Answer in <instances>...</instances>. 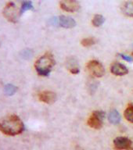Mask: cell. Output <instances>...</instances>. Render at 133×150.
Wrapping results in <instances>:
<instances>
[{"label": "cell", "instance_id": "obj_1", "mask_svg": "<svg viewBox=\"0 0 133 150\" xmlns=\"http://www.w3.org/2000/svg\"><path fill=\"white\" fill-rule=\"evenodd\" d=\"M24 131V124L16 114L8 116L0 121V131L6 135L16 136Z\"/></svg>", "mask_w": 133, "mask_h": 150}, {"label": "cell", "instance_id": "obj_2", "mask_svg": "<svg viewBox=\"0 0 133 150\" xmlns=\"http://www.w3.org/2000/svg\"><path fill=\"white\" fill-rule=\"evenodd\" d=\"M55 63V59L53 55L50 53H46L36 60L35 63V68L38 74L42 77H46L50 74L52 68L53 67Z\"/></svg>", "mask_w": 133, "mask_h": 150}, {"label": "cell", "instance_id": "obj_3", "mask_svg": "<svg viewBox=\"0 0 133 150\" xmlns=\"http://www.w3.org/2000/svg\"><path fill=\"white\" fill-rule=\"evenodd\" d=\"M3 15L9 22L16 23L21 14L20 9L16 8L14 2H9L3 9Z\"/></svg>", "mask_w": 133, "mask_h": 150}, {"label": "cell", "instance_id": "obj_4", "mask_svg": "<svg viewBox=\"0 0 133 150\" xmlns=\"http://www.w3.org/2000/svg\"><path fill=\"white\" fill-rule=\"evenodd\" d=\"M105 117V112L103 111H94L88 119V125L94 129H100L103 126V119Z\"/></svg>", "mask_w": 133, "mask_h": 150}, {"label": "cell", "instance_id": "obj_5", "mask_svg": "<svg viewBox=\"0 0 133 150\" xmlns=\"http://www.w3.org/2000/svg\"><path fill=\"white\" fill-rule=\"evenodd\" d=\"M87 69L92 76L96 77H103L105 74V69L103 64L97 60L89 61L87 64Z\"/></svg>", "mask_w": 133, "mask_h": 150}, {"label": "cell", "instance_id": "obj_6", "mask_svg": "<svg viewBox=\"0 0 133 150\" xmlns=\"http://www.w3.org/2000/svg\"><path fill=\"white\" fill-rule=\"evenodd\" d=\"M114 145L117 150H133L132 142L127 137H117L114 140Z\"/></svg>", "mask_w": 133, "mask_h": 150}, {"label": "cell", "instance_id": "obj_7", "mask_svg": "<svg viewBox=\"0 0 133 150\" xmlns=\"http://www.w3.org/2000/svg\"><path fill=\"white\" fill-rule=\"evenodd\" d=\"M60 5L63 10L70 13L77 12L80 9V4L77 0H61Z\"/></svg>", "mask_w": 133, "mask_h": 150}, {"label": "cell", "instance_id": "obj_8", "mask_svg": "<svg viewBox=\"0 0 133 150\" xmlns=\"http://www.w3.org/2000/svg\"><path fill=\"white\" fill-rule=\"evenodd\" d=\"M38 98L42 103H46V104H53L56 102V95L55 92L50 91H45L40 92L38 95Z\"/></svg>", "mask_w": 133, "mask_h": 150}, {"label": "cell", "instance_id": "obj_9", "mask_svg": "<svg viewBox=\"0 0 133 150\" xmlns=\"http://www.w3.org/2000/svg\"><path fill=\"white\" fill-rule=\"evenodd\" d=\"M110 72L116 76H124L129 73V70L122 63H115L110 67Z\"/></svg>", "mask_w": 133, "mask_h": 150}, {"label": "cell", "instance_id": "obj_10", "mask_svg": "<svg viewBox=\"0 0 133 150\" xmlns=\"http://www.w3.org/2000/svg\"><path fill=\"white\" fill-rule=\"evenodd\" d=\"M58 22L60 26L64 28H72L76 25L75 20L68 16H60L58 18Z\"/></svg>", "mask_w": 133, "mask_h": 150}, {"label": "cell", "instance_id": "obj_11", "mask_svg": "<svg viewBox=\"0 0 133 150\" xmlns=\"http://www.w3.org/2000/svg\"><path fill=\"white\" fill-rule=\"evenodd\" d=\"M108 120H109L110 123H111L112 124H119L121 121V116H120L118 111L116 110H111L108 115Z\"/></svg>", "mask_w": 133, "mask_h": 150}, {"label": "cell", "instance_id": "obj_12", "mask_svg": "<svg viewBox=\"0 0 133 150\" xmlns=\"http://www.w3.org/2000/svg\"><path fill=\"white\" fill-rule=\"evenodd\" d=\"M122 12L124 15L130 17H133V1L126 2L122 7Z\"/></svg>", "mask_w": 133, "mask_h": 150}, {"label": "cell", "instance_id": "obj_13", "mask_svg": "<svg viewBox=\"0 0 133 150\" xmlns=\"http://www.w3.org/2000/svg\"><path fill=\"white\" fill-rule=\"evenodd\" d=\"M33 9V4L32 2L29 1V0H24L22 4H21V9H20V11H21V14H23V13H25L26 11H28V10H31Z\"/></svg>", "mask_w": 133, "mask_h": 150}, {"label": "cell", "instance_id": "obj_14", "mask_svg": "<svg viewBox=\"0 0 133 150\" xmlns=\"http://www.w3.org/2000/svg\"><path fill=\"white\" fill-rule=\"evenodd\" d=\"M124 116L125 119L133 124V105H129L124 110Z\"/></svg>", "mask_w": 133, "mask_h": 150}, {"label": "cell", "instance_id": "obj_15", "mask_svg": "<svg viewBox=\"0 0 133 150\" xmlns=\"http://www.w3.org/2000/svg\"><path fill=\"white\" fill-rule=\"evenodd\" d=\"M104 21H105V19H104V17H103L102 15L96 14V16L93 17V19H92V25H93L94 27L98 28V27H100V26L104 23Z\"/></svg>", "mask_w": 133, "mask_h": 150}, {"label": "cell", "instance_id": "obj_16", "mask_svg": "<svg viewBox=\"0 0 133 150\" xmlns=\"http://www.w3.org/2000/svg\"><path fill=\"white\" fill-rule=\"evenodd\" d=\"M17 91V87L12 84H8L5 86V92L7 96H13Z\"/></svg>", "mask_w": 133, "mask_h": 150}, {"label": "cell", "instance_id": "obj_17", "mask_svg": "<svg viewBox=\"0 0 133 150\" xmlns=\"http://www.w3.org/2000/svg\"><path fill=\"white\" fill-rule=\"evenodd\" d=\"M95 43H96V41H95L93 38H84L81 42V44L85 47H90L92 45H93Z\"/></svg>", "mask_w": 133, "mask_h": 150}, {"label": "cell", "instance_id": "obj_18", "mask_svg": "<svg viewBox=\"0 0 133 150\" xmlns=\"http://www.w3.org/2000/svg\"><path fill=\"white\" fill-rule=\"evenodd\" d=\"M121 57H122L124 60L127 61V62H132V61L133 60V58L132 57H131V56H127V55H124V54H122V53H120L118 54Z\"/></svg>", "mask_w": 133, "mask_h": 150}, {"label": "cell", "instance_id": "obj_19", "mask_svg": "<svg viewBox=\"0 0 133 150\" xmlns=\"http://www.w3.org/2000/svg\"><path fill=\"white\" fill-rule=\"evenodd\" d=\"M70 72L73 74H78V73L80 72V70H79V67H75V68H72V69H70Z\"/></svg>", "mask_w": 133, "mask_h": 150}, {"label": "cell", "instance_id": "obj_20", "mask_svg": "<svg viewBox=\"0 0 133 150\" xmlns=\"http://www.w3.org/2000/svg\"><path fill=\"white\" fill-rule=\"evenodd\" d=\"M132 56H133V52H132Z\"/></svg>", "mask_w": 133, "mask_h": 150}]
</instances>
